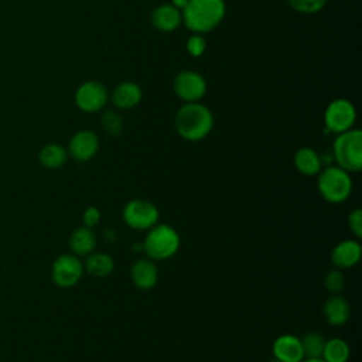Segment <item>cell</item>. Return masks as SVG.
I'll use <instances>...</instances> for the list:
<instances>
[{"mask_svg":"<svg viewBox=\"0 0 362 362\" xmlns=\"http://www.w3.org/2000/svg\"><path fill=\"white\" fill-rule=\"evenodd\" d=\"M100 124H102V129L106 134L109 136H119L124 127V122H123V117L117 113V112H113V110H106L102 117H100Z\"/></svg>","mask_w":362,"mask_h":362,"instance_id":"obj_24","label":"cell"},{"mask_svg":"<svg viewBox=\"0 0 362 362\" xmlns=\"http://www.w3.org/2000/svg\"><path fill=\"white\" fill-rule=\"evenodd\" d=\"M324 286L329 293L339 294L345 287V279H344L342 272L335 267L331 269L329 272H327V274L324 277Z\"/></svg>","mask_w":362,"mask_h":362,"instance_id":"obj_26","label":"cell"},{"mask_svg":"<svg viewBox=\"0 0 362 362\" xmlns=\"http://www.w3.org/2000/svg\"><path fill=\"white\" fill-rule=\"evenodd\" d=\"M175 95L185 103L198 102L206 93V81L205 78L189 69L178 72L173 82Z\"/></svg>","mask_w":362,"mask_h":362,"instance_id":"obj_9","label":"cell"},{"mask_svg":"<svg viewBox=\"0 0 362 362\" xmlns=\"http://www.w3.org/2000/svg\"><path fill=\"white\" fill-rule=\"evenodd\" d=\"M317 175V189L327 202L342 204L349 198L352 192V178L348 171L338 165H328Z\"/></svg>","mask_w":362,"mask_h":362,"instance_id":"obj_5","label":"cell"},{"mask_svg":"<svg viewBox=\"0 0 362 362\" xmlns=\"http://www.w3.org/2000/svg\"><path fill=\"white\" fill-rule=\"evenodd\" d=\"M348 226L356 239L362 238V209L354 208L348 215Z\"/></svg>","mask_w":362,"mask_h":362,"instance_id":"obj_28","label":"cell"},{"mask_svg":"<svg viewBox=\"0 0 362 362\" xmlns=\"http://www.w3.org/2000/svg\"><path fill=\"white\" fill-rule=\"evenodd\" d=\"M96 236L90 228L79 226L69 236V247L78 257H86L95 250Z\"/></svg>","mask_w":362,"mask_h":362,"instance_id":"obj_19","label":"cell"},{"mask_svg":"<svg viewBox=\"0 0 362 362\" xmlns=\"http://www.w3.org/2000/svg\"><path fill=\"white\" fill-rule=\"evenodd\" d=\"M99 137L92 130H79L72 134L68 143V156L76 161H88L98 153Z\"/></svg>","mask_w":362,"mask_h":362,"instance_id":"obj_11","label":"cell"},{"mask_svg":"<svg viewBox=\"0 0 362 362\" xmlns=\"http://www.w3.org/2000/svg\"><path fill=\"white\" fill-rule=\"evenodd\" d=\"M322 314L325 321L329 325L341 327L344 325L351 317V305L345 300V297L339 294H332L322 307Z\"/></svg>","mask_w":362,"mask_h":362,"instance_id":"obj_15","label":"cell"},{"mask_svg":"<svg viewBox=\"0 0 362 362\" xmlns=\"http://www.w3.org/2000/svg\"><path fill=\"white\" fill-rule=\"evenodd\" d=\"M301 362H325L322 358H315V359H308V358H305V359H303Z\"/></svg>","mask_w":362,"mask_h":362,"instance_id":"obj_31","label":"cell"},{"mask_svg":"<svg viewBox=\"0 0 362 362\" xmlns=\"http://www.w3.org/2000/svg\"><path fill=\"white\" fill-rule=\"evenodd\" d=\"M83 274V263L74 253L59 255L51 266V279L55 286L69 288L79 283Z\"/></svg>","mask_w":362,"mask_h":362,"instance_id":"obj_7","label":"cell"},{"mask_svg":"<svg viewBox=\"0 0 362 362\" xmlns=\"http://www.w3.org/2000/svg\"><path fill=\"white\" fill-rule=\"evenodd\" d=\"M181 23V10H178L173 4H161L156 7L151 13V24L158 31L171 33L177 30Z\"/></svg>","mask_w":362,"mask_h":362,"instance_id":"obj_17","label":"cell"},{"mask_svg":"<svg viewBox=\"0 0 362 362\" xmlns=\"http://www.w3.org/2000/svg\"><path fill=\"white\" fill-rule=\"evenodd\" d=\"M270 362H280V361H277V359H273V361H270Z\"/></svg>","mask_w":362,"mask_h":362,"instance_id":"obj_32","label":"cell"},{"mask_svg":"<svg viewBox=\"0 0 362 362\" xmlns=\"http://www.w3.org/2000/svg\"><path fill=\"white\" fill-rule=\"evenodd\" d=\"M356 120L355 106L348 99L332 100L324 113V126L331 133H344L351 130Z\"/></svg>","mask_w":362,"mask_h":362,"instance_id":"obj_8","label":"cell"},{"mask_svg":"<svg viewBox=\"0 0 362 362\" xmlns=\"http://www.w3.org/2000/svg\"><path fill=\"white\" fill-rule=\"evenodd\" d=\"M287 4L297 13L314 14L321 11L328 0H286Z\"/></svg>","mask_w":362,"mask_h":362,"instance_id":"obj_25","label":"cell"},{"mask_svg":"<svg viewBox=\"0 0 362 362\" xmlns=\"http://www.w3.org/2000/svg\"><path fill=\"white\" fill-rule=\"evenodd\" d=\"M122 218L124 223L132 229L148 230L151 226L158 223L160 211L153 202L141 198H134L123 206Z\"/></svg>","mask_w":362,"mask_h":362,"instance_id":"obj_6","label":"cell"},{"mask_svg":"<svg viewBox=\"0 0 362 362\" xmlns=\"http://www.w3.org/2000/svg\"><path fill=\"white\" fill-rule=\"evenodd\" d=\"M272 352L280 362H301L304 359L301 339L293 334L279 335L272 345Z\"/></svg>","mask_w":362,"mask_h":362,"instance_id":"obj_13","label":"cell"},{"mask_svg":"<svg viewBox=\"0 0 362 362\" xmlns=\"http://www.w3.org/2000/svg\"><path fill=\"white\" fill-rule=\"evenodd\" d=\"M181 246L178 232L168 223H156L147 230L141 243L143 252L151 260L171 259Z\"/></svg>","mask_w":362,"mask_h":362,"instance_id":"obj_3","label":"cell"},{"mask_svg":"<svg viewBox=\"0 0 362 362\" xmlns=\"http://www.w3.org/2000/svg\"><path fill=\"white\" fill-rule=\"evenodd\" d=\"M68 158V151L58 143L44 144L38 151V161L44 168L57 170L61 168Z\"/></svg>","mask_w":362,"mask_h":362,"instance_id":"obj_20","label":"cell"},{"mask_svg":"<svg viewBox=\"0 0 362 362\" xmlns=\"http://www.w3.org/2000/svg\"><path fill=\"white\" fill-rule=\"evenodd\" d=\"M130 279L139 290H151L158 281V269L154 260L148 257L137 259L130 267Z\"/></svg>","mask_w":362,"mask_h":362,"instance_id":"obj_14","label":"cell"},{"mask_svg":"<svg viewBox=\"0 0 362 362\" xmlns=\"http://www.w3.org/2000/svg\"><path fill=\"white\" fill-rule=\"evenodd\" d=\"M332 160L348 173L362 168V132L351 129L339 133L332 143Z\"/></svg>","mask_w":362,"mask_h":362,"instance_id":"obj_4","label":"cell"},{"mask_svg":"<svg viewBox=\"0 0 362 362\" xmlns=\"http://www.w3.org/2000/svg\"><path fill=\"white\" fill-rule=\"evenodd\" d=\"M75 105L86 113H93L100 110L107 99L109 93L103 83L98 81H86L81 83L75 92Z\"/></svg>","mask_w":362,"mask_h":362,"instance_id":"obj_10","label":"cell"},{"mask_svg":"<svg viewBox=\"0 0 362 362\" xmlns=\"http://www.w3.org/2000/svg\"><path fill=\"white\" fill-rule=\"evenodd\" d=\"M297 171L305 177H314L321 171V156L311 147H301L294 153L293 158Z\"/></svg>","mask_w":362,"mask_h":362,"instance_id":"obj_18","label":"cell"},{"mask_svg":"<svg viewBox=\"0 0 362 362\" xmlns=\"http://www.w3.org/2000/svg\"><path fill=\"white\" fill-rule=\"evenodd\" d=\"M349 355H351V348L345 339L331 338L325 341L321 358L325 362H348Z\"/></svg>","mask_w":362,"mask_h":362,"instance_id":"obj_22","label":"cell"},{"mask_svg":"<svg viewBox=\"0 0 362 362\" xmlns=\"http://www.w3.org/2000/svg\"><path fill=\"white\" fill-rule=\"evenodd\" d=\"M115 269V262L110 255L105 252H98V253H90L86 256L83 270H86L90 276L102 279L109 276Z\"/></svg>","mask_w":362,"mask_h":362,"instance_id":"obj_21","label":"cell"},{"mask_svg":"<svg viewBox=\"0 0 362 362\" xmlns=\"http://www.w3.org/2000/svg\"><path fill=\"white\" fill-rule=\"evenodd\" d=\"M301 339V345H303V352H304V359H315V358H321L322 356V351H324V345H325V339L320 332L311 331L307 332Z\"/></svg>","mask_w":362,"mask_h":362,"instance_id":"obj_23","label":"cell"},{"mask_svg":"<svg viewBox=\"0 0 362 362\" xmlns=\"http://www.w3.org/2000/svg\"><path fill=\"white\" fill-rule=\"evenodd\" d=\"M174 126L178 136L187 141L204 140L214 127V115L202 103H184L175 113Z\"/></svg>","mask_w":362,"mask_h":362,"instance_id":"obj_1","label":"cell"},{"mask_svg":"<svg viewBox=\"0 0 362 362\" xmlns=\"http://www.w3.org/2000/svg\"><path fill=\"white\" fill-rule=\"evenodd\" d=\"M362 247L358 239H345L338 242L331 252V263L335 269H351L361 260Z\"/></svg>","mask_w":362,"mask_h":362,"instance_id":"obj_12","label":"cell"},{"mask_svg":"<svg viewBox=\"0 0 362 362\" xmlns=\"http://www.w3.org/2000/svg\"><path fill=\"white\" fill-rule=\"evenodd\" d=\"M99 221H100V211H99L98 206L90 205V206H88V208L83 211V214H82L83 226L92 229L93 226H96V225L99 223Z\"/></svg>","mask_w":362,"mask_h":362,"instance_id":"obj_29","label":"cell"},{"mask_svg":"<svg viewBox=\"0 0 362 362\" xmlns=\"http://www.w3.org/2000/svg\"><path fill=\"white\" fill-rule=\"evenodd\" d=\"M187 52L191 57H201L205 52L206 48V41L201 34H192L188 40H187Z\"/></svg>","mask_w":362,"mask_h":362,"instance_id":"obj_27","label":"cell"},{"mask_svg":"<svg viewBox=\"0 0 362 362\" xmlns=\"http://www.w3.org/2000/svg\"><path fill=\"white\" fill-rule=\"evenodd\" d=\"M226 4L223 0H188L181 10L182 23L195 34H205L223 20Z\"/></svg>","mask_w":362,"mask_h":362,"instance_id":"obj_2","label":"cell"},{"mask_svg":"<svg viewBox=\"0 0 362 362\" xmlns=\"http://www.w3.org/2000/svg\"><path fill=\"white\" fill-rule=\"evenodd\" d=\"M187 3H188V0H173V6L174 7H177L178 10H182L185 6H187Z\"/></svg>","mask_w":362,"mask_h":362,"instance_id":"obj_30","label":"cell"},{"mask_svg":"<svg viewBox=\"0 0 362 362\" xmlns=\"http://www.w3.org/2000/svg\"><path fill=\"white\" fill-rule=\"evenodd\" d=\"M143 98L141 88L132 81H124L119 83L112 92V102L117 109H132L140 103Z\"/></svg>","mask_w":362,"mask_h":362,"instance_id":"obj_16","label":"cell"}]
</instances>
